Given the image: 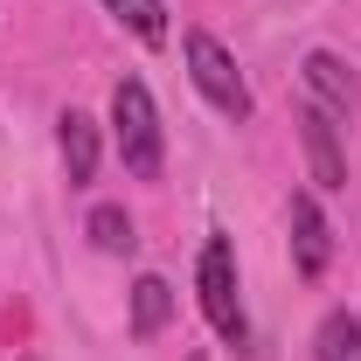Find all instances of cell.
<instances>
[{"label": "cell", "instance_id": "cell-6", "mask_svg": "<svg viewBox=\"0 0 361 361\" xmlns=\"http://www.w3.org/2000/svg\"><path fill=\"white\" fill-rule=\"evenodd\" d=\"M299 84H306V97H313L319 111H334L341 126H355V77H348V63L334 49H313L299 63Z\"/></svg>", "mask_w": 361, "mask_h": 361}, {"label": "cell", "instance_id": "cell-1", "mask_svg": "<svg viewBox=\"0 0 361 361\" xmlns=\"http://www.w3.org/2000/svg\"><path fill=\"white\" fill-rule=\"evenodd\" d=\"M111 139H118V160L133 180H160L167 167V133H160V111H153V90L139 77L111 84Z\"/></svg>", "mask_w": 361, "mask_h": 361}, {"label": "cell", "instance_id": "cell-11", "mask_svg": "<svg viewBox=\"0 0 361 361\" xmlns=\"http://www.w3.org/2000/svg\"><path fill=\"white\" fill-rule=\"evenodd\" d=\"M90 243H97V250H104V257H133V216H126V209H118V202H97V209H90Z\"/></svg>", "mask_w": 361, "mask_h": 361}, {"label": "cell", "instance_id": "cell-10", "mask_svg": "<svg viewBox=\"0 0 361 361\" xmlns=\"http://www.w3.org/2000/svg\"><path fill=\"white\" fill-rule=\"evenodd\" d=\"M104 7H111V21H118V28H133L146 49L167 42V0H104Z\"/></svg>", "mask_w": 361, "mask_h": 361}, {"label": "cell", "instance_id": "cell-8", "mask_svg": "<svg viewBox=\"0 0 361 361\" xmlns=\"http://www.w3.org/2000/svg\"><path fill=\"white\" fill-rule=\"evenodd\" d=\"M167 319H174V285L146 271V278L133 285V334H139V341H153Z\"/></svg>", "mask_w": 361, "mask_h": 361}, {"label": "cell", "instance_id": "cell-2", "mask_svg": "<svg viewBox=\"0 0 361 361\" xmlns=\"http://www.w3.org/2000/svg\"><path fill=\"white\" fill-rule=\"evenodd\" d=\"M195 292H202V313H209V326H216L229 348L243 355V348H250V319H243V292H236V250H229L223 229H209V243H202Z\"/></svg>", "mask_w": 361, "mask_h": 361}, {"label": "cell", "instance_id": "cell-9", "mask_svg": "<svg viewBox=\"0 0 361 361\" xmlns=\"http://www.w3.org/2000/svg\"><path fill=\"white\" fill-rule=\"evenodd\" d=\"M313 355L319 361H361V313L334 306V313L319 319V334H313Z\"/></svg>", "mask_w": 361, "mask_h": 361}, {"label": "cell", "instance_id": "cell-7", "mask_svg": "<svg viewBox=\"0 0 361 361\" xmlns=\"http://www.w3.org/2000/svg\"><path fill=\"white\" fill-rule=\"evenodd\" d=\"M56 146H63V174H70V188H84V180L97 174V118L70 104V111L56 118Z\"/></svg>", "mask_w": 361, "mask_h": 361}, {"label": "cell", "instance_id": "cell-5", "mask_svg": "<svg viewBox=\"0 0 361 361\" xmlns=\"http://www.w3.org/2000/svg\"><path fill=\"white\" fill-rule=\"evenodd\" d=\"M292 264L299 278H319V271L334 264V223H326V209H319L313 195H292Z\"/></svg>", "mask_w": 361, "mask_h": 361}, {"label": "cell", "instance_id": "cell-3", "mask_svg": "<svg viewBox=\"0 0 361 361\" xmlns=\"http://www.w3.org/2000/svg\"><path fill=\"white\" fill-rule=\"evenodd\" d=\"M180 56H188V77H195V90H202V97H209L223 118H236V126H243V118L257 111V97H250V84H243L236 56H229V49L216 42L209 28H188V35H180Z\"/></svg>", "mask_w": 361, "mask_h": 361}, {"label": "cell", "instance_id": "cell-4", "mask_svg": "<svg viewBox=\"0 0 361 361\" xmlns=\"http://www.w3.org/2000/svg\"><path fill=\"white\" fill-rule=\"evenodd\" d=\"M299 146H306V167H313L319 195H341L348 188V146H341V118L319 111L313 97L299 104Z\"/></svg>", "mask_w": 361, "mask_h": 361}]
</instances>
